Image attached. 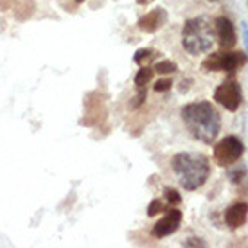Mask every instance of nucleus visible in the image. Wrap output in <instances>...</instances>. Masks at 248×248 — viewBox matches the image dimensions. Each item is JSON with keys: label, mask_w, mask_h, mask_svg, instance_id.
I'll list each match as a JSON object with an SVG mask.
<instances>
[{"label": "nucleus", "mask_w": 248, "mask_h": 248, "mask_svg": "<svg viewBox=\"0 0 248 248\" xmlns=\"http://www.w3.org/2000/svg\"><path fill=\"white\" fill-rule=\"evenodd\" d=\"M182 119L194 139L205 144H214L221 130V117L209 101L189 103L182 108Z\"/></svg>", "instance_id": "obj_1"}, {"label": "nucleus", "mask_w": 248, "mask_h": 248, "mask_svg": "<svg viewBox=\"0 0 248 248\" xmlns=\"http://www.w3.org/2000/svg\"><path fill=\"white\" fill-rule=\"evenodd\" d=\"M173 169L186 191H196L205 186L211 174V164L207 156L198 153H178L173 158Z\"/></svg>", "instance_id": "obj_2"}, {"label": "nucleus", "mask_w": 248, "mask_h": 248, "mask_svg": "<svg viewBox=\"0 0 248 248\" xmlns=\"http://www.w3.org/2000/svg\"><path fill=\"white\" fill-rule=\"evenodd\" d=\"M214 22L209 16H196L187 20L182 29V45L194 56L205 54L214 45Z\"/></svg>", "instance_id": "obj_3"}, {"label": "nucleus", "mask_w": 248, "mask_h": 248, "mask_svg": "<svg viewBox=\"0 0 248 248\" xmlns=\"http://www.w3.org/2000/svg\"><path fill=\"white\" fill-rule=\"evenodd\" d=\"M243 153H245V146H243L241 140L234 135H229L221 139L219 142H216L212 156H214V162L217 166L227 168V166H232L234 162L239 160Z\"/></svg>", "instance_id": "obj_4"}, {"label": "nucleus", "mask_w": 248, "mask_h": 248, "mask_svg": "<svg viewBox=\"0 0 248 248\" xmlns=\"http://www.w3.org/2000/svg\"><path fill=\"white\" fill-rule=\"evenodd\" d=\"M214 99L221 106H225L230 112H236L241 106L243 95H241V87L237 81H227L223 85H219L214 92Z\"/></svg>", "instance_id": "obj_5"}, {"label": "nucleus", "mask_w": 248, "mask_h": 248, "mask_svg": "<svg viewBox=\"0 0 248 248\" xmlns=\"http://www.w3.org/2000/svg\"><path fill=\"white\" fill-rule=\"evenodd\" d=\"M247 58L243 52H227V54H212L203 62V67L207 70H227L232 72L237 67L245 65Z\"/></svg>", "instance_id": "obj_6"}, {"label": "nucleus", "mask_w": 248, "mask_h": 248, "mask_svg": "<svg viewBox=\"0 0 248 248\" xmlns=\"http://www.w3.org/2000/svg\"><path fill=\"white\" fill-rule=\"evenodd\" d=\"M182 223V212L178 209H171L168 211V214L162 217L160 221H156V225L153 227L151 234L155 237H166L174 234L176 230L180 229Z\"/></svg>", "instance_id": "obj_7"}, {"label": "nucleus", "mask_w": 248, "mask_h": 248, "mask_svg": "<svg viewBox=\"0 0 248 248\" xmlns=\"http://www.w3.org/2000/svg\"><path fill=\"white\" fill-rule=\"evenodd\" d=\"M217 32V42L221 45V49H232L236 45V31H234V25L227 16H219L216 18V29Z\"/></svg>", "instance_id": "obj_8"}, {"label": "nucleus", "mask_w": 248, "mask_h": 248, "mask_svg": "<svg viewBox=\"0 0 248 248\" xmlns=\"http://www.w3.org/2000/svg\"><path fill=\"white\" fill-rule=\"evenodd\" d=\"M225 223L230 229H239L247 223V203H234L225 212Z\"/></svg>", "instance_id": "obj_9"}, {"label": "nucleus", "mask_w": 248, "mask_h": 248, "mask_svg": "<svg viewBox=\"0 0 248 248\" xmlns=\"http://www.w3.org/2000/svg\"><path fill=\"white\" fill-rule=\"evenodd\" d=\"M164 18H166V15H164L162 9H158V11H151V13H148L144 18L139 20V27L146 32H153L164 24Z\"/></svg>", "instance_id": "obj_10"}, {"label": "nucleus", "mask_w": 248, "mask_h": 248, "mask_svg": "<svg viewBox=\"0 0 248 248\" xmlns=\"http://www.w3.org/2000/svg\"><path fill=\"white\" fill-rule=\"evenodd\" d=\"M153 68H149V67H142L139 72H137L135 76V85L137 87H144V85H148L149 81L153 79Z\"/></svg>", "instance_id": "obj_11"}, {"label": "nucleus", "mask_w": 248, "mask_h": 248, "mask_svg": "<svg viewBox=\"0 0 248 248\" xmlns=\"http://www.w3.org/2000/svg\"><path fill=\"white\" fill-rule=\"evenodd\" d=\"M176 63L174 62H169V60H166V62H160L155 65V70L158 72V74H173V72H176Z\"/></svg>", "instance_id": "obj_12"}, {"label": "nucleus", "mask_w": 248, "mask_h": 248, "mask_svg": "<svg viewBox=\"0 0 248 248\" xmlns=\"http://www.w3.org/2000/svg\"><path fill=\"white\" fill-rule=\"evenodd\" d=\"M164 196H166V200H168L171 205H178L182 202L180 192L176 191V189H171V187H168V189L164 191Z\"/></svg>", "instance_id": "obj_13"}, {"label": "nucleus", "mask_w": 248, "mask_h": 248, "mask_svg": "<svg viewBox=\"0 0 248 248\" xmlns=\"http://www.w3.org/2000/svg\"><path fill=\"white\" fill-rule=\"evenodd\" d=\"M164 209H166V207H164V203H162V200H153V202L149 203V207H148V216L155 217L156 214H160Z\"/></svg>", "instance_id": "obj_14"}, {"label": "nucleus", "mask_w": 248, "mask_h": 248, "mask_svg": "<svg viewBox=\"0 0 248 248\" xmlns=\"http://www.w3.org/2000/svg\"><path fill=\"white\" fill-rule=\"evenodd\" d=\"M171 87H173L171 79H160L156 81V85L153 88H155V92H168V90H171Z\"/></svg>", "instance_id": "obj_15"}, {"label": "nucleus", "mask_w": 248, "mask_h": 248, "mask_svg": "<svg viewBox=\"0 0 248 248\" xmlns=\"http://www.w3.org/2000/svg\"><path fill=\"white\" fill-rule=\"evenodd\" d=\"M149 54H151V50H149V49H139L135 52V58H133V62H135V63H142V60H148Z\"/></svg>", "instance_id": "obj_16"}, {"label": "nucleus", "mask_w": 248, "mask_h": 248, "mask_svg": "<svg viewBox=\"0 0 248 248\" xmlns=\"http://www.w3.org/2000/svg\"><path fill=\"white\" fill-rule=\"evenodd\" d=\"M135 99L137 101H133V103H131V106H133V108H139V106H140L144 103V99H146V92L142 90V93H139Z\"/></svg>", "instance_id": "obj_17"}, {"label": "nucleus", "mask_w": 248, "mask_h": 248, "mask_svg": "<svg viewBox=\"0 0 248 248\" xmlns=\"http://www.w3.org/2000/svg\"><path fill=\"white\" fill-rule=\"evenodd\" d=\"M184 247H205V243L202 239H189L187 243H184Z\"/></svg>", "instance_id": "obj_18"}, {"label": "nucleus", "mask_w": 248, "mask_h": 248, "mask_svg": "<svg viewBox=\"0 0 248 248\" xmlns=\"http://www.w3.org/2000/svg\"><path fill=\"white\" fill-rule=\"evenodd\" d=\"M149 2H151V0H137L139 6H146V4H149Z\"/></svg>", "instance_id": "obj_19"}, {"label": "nucleus", "mask_w": 248, "mask_h": 248, "mask_svg": "<svg viewBox=\"0 0 248 248\" xmlns=\"http://www.w3.org/2000/svg\"><path fill=\"white\" fill-rule=\"evenodd\" d=\"M76 2H78V4H81V2H85V0H76Z\"/></svg>", "instance_id": "obj_20"}, {"label": "nucleus", "mask_w": 248, "mask_h": 248, "mask_svg": "<svg viewBox=\"0 0 248 248\" xmlns=\"http://www.w3.org/2000/svg\"><path fill=\"white\" fill-rule=\"evenodd\" d=\"M212 2H214V0H212Z\"/></svg>", "instance_id": "obj_21"}]
</instances>
